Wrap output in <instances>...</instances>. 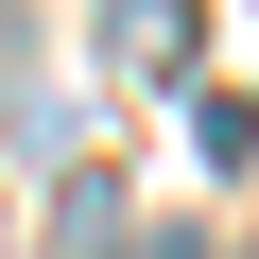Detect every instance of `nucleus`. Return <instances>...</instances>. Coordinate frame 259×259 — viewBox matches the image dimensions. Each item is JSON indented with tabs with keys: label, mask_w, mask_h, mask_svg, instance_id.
Listing matches in <instances>:
<instances>
[{
	"label": "nucleus",
	"mask_w": 259,
	"mask_h": 259,
	"mask_svg": "<svg viewBox=\"0 0 259 259\" xmlns=\"http://www.w3.org/2000/svg\"><path fill=\"white\" fill-rule=\"evenodd\" d=\"M52 259H121V173L104 156H52Z\"/></svg>",
	"instance_id": "obj_1"
},
{
	"label": "nucleus",
	"mask_w": 259,
	"mask_h": 259,
	"mask_svg": "<svg viewBox=\"0 0 259 259\" xmlns=\"http://www.w3.org/2000/svg\"><path fill=\"white\" fill-rule=\"evenodd\" d=\"M104 69H190V35H173V0H121V18H104Z\"/></svg>",
	"instance_id": "obj_2"
}]
</instances>
